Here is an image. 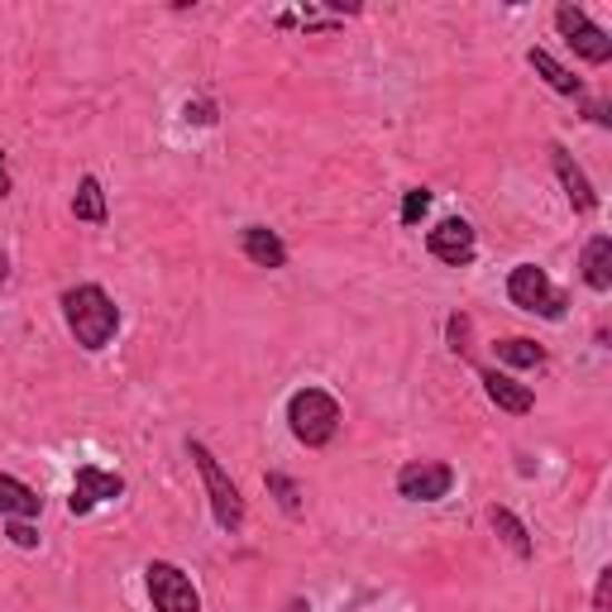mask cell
Segmentation results:
<instances>
[{
    "label": "cell",
    "mask_w": 612,
    "mask_h": 612,
    "mask_svg": "<svg viewBox=\"0 0 612 612\" xmlns=\"http://www.w3.org/2000/svg\"><path fill=\"white\" fill-rule=\"evenodd\" d=\"M62 316H68V330L77 335L82 349H106L120 330L116 302H110L106 287H96V283H82V287H72V293H62Z\"/></svg>",
    "instance_id": "6da1fadb"
},
{
    "label": "cell",
    "mask_w": 612,
    "mask_h": 612,
    "mask_svg": "<svg viewBox=\"0 0 612 612\" xmlns=\"http://www.w3.org/2000/svg\"><path fill=\"white\" fill-rule=\"evenodd\" d=\"M287 426L306 450H320L335 441L340 431V402H335L326 388H297L287 397Z\"/></svg>",
    "instance_id": "7a4b0ae2"
},
{
    "label": "cell",
    "mask_w": 612,
    "mask_h": 612,
    "mask_svg": "<svg viewBox=\"0 0 612 612\" xmlns=\"http://www.w3.org/2000/svg\"><path fill=\"white\" fill-rule=\"evenodd\" d=\"M187 450H191V460H197V470H201L206 497H211V512H216V526H220V531H230V536H235V531L245 526V497H239L235 478L220 470L216 455H211V450H206L201 441H191Z\"/></svg>",
    "instance_id": "3957f363"
},
{
    "label": "cell",
    "mask_w": 612,
    "mask_h": 612,
    "mask_svg": "<svg viewBox=\"0 0 612 612\" xmlns=\"http://www.w3.org/2000/svg\"><path fill=\"white\" fill-rule=\"evenodd\" d=\"M507 297L522 306V312H536L545 320H560L565 316V293H555L551 278H545V268L536 264H517L507 278Z\"/></svg>",
    "instance_id": "277c9868"
},
{
    "label": "cell",
    "mask_w": 612,
    "mask_h": 612,
    "mask_svg": "<svg viewBox=\"0 0 612 612\" xmlns=\"http://www.w3.org/2000/svg\"><path fill=\"white\" fill-rule=\"evenodd\" d=\"M149 599H154V612H201V593L197 584L172 565V560H154L149 570Z\"/></svg>",
    "instance_id": "5b68a950"
},
{
    "label": "cell",
    "mask_w": 612,
    "mask_h": 612,
    "mask_svg": "<svg viewBox=\"0 0 612 612\" xmlns=\"http://www.w3.org/2000/svg\"><path fill=\"white\" fill-rule=\"evenodd\" d=\"M555 29H560V34H565V43L574 48L579 58L593 62V68H603V62L612 58V39H608L603 29L593 24L589 14L579 10V6H560V10H555Z\"/></svg>",
    "instance_id": "8992f818"
},
{
    "label": "cell",
    "mask_w": 612,
    "mask_h": 612,
    "mask_svg": "<svg viewBox=\"0 0 612 612\" xmlns=\"http://www.w3.org/2000/svg\"><path fill=\"white\" fill-rule=\"evenodd\" d=\"M450 488H455V470L441 460H416L397 474V493L407 497V503H436Z\"/></svg>",
    "instance_id": "52a82bcc"
},
{
    "label": "cell",
    "mask_w": 612,
    "mask_h": 612,
    "mask_svg": "<svg viewBox=\"0 0 612 612\" xmlns=\"http://www.w3.org/2000/svg\"><path fill=\"white\" fill-rule=\"evenodd\" d=\"M120 493H125V478L120 474L101 470V464H82L77 478H72L68 507H72V517H87L91 507H101V503H110V497H120Z\"/></svg>",
    "instance_id": "ba28073f"
},
{
    "label": "cell",
    "mask_w": 612,
    "mask_h": 612,
    "mask_svg": "<svg viewBox=\"0 0 612 612\" xmlns=\"http://www.w3.org/2000/svg\"><path fill=\"white\" fill-rule=\"evenodd\" d=\"M426 249L436 254L441 264H450V268H464V264H474V225H470V220H460V216L441 220L436 230L426 235Z\"/></svg>",
    "instance_id": "9c48e42d"
},
{
    "label": "cell",
    "mask_w": 612,
    "mask_h": 612,
    "mask_svg": "<svg viewBox=\"0 0 612 612\" xmlns=\"http://www.w3.org/2000/svg\"><path fill=\"white\" fill-rule=\"evenodd\" d=\"M551 164H555V172H560V182H565V197H570V206L579 216H589L593 206H599V191H593V182L584 177V168L574 164V158L560 149V144H551Z\"/></svg>",
    "instance_id": "30bf717a"
},
{
    "label": "cell",
    "mask_w": 612,
    "mask_h": 612,
    "mask_svg": "<svg viewBox=\"0 0 612 612\" xmlns=\"http://www.w3.org/2000/svg\"><path fill=\"white\" fill-rule=\"evenodd\" d=\"M239 245H245V259L259 264V268H283L287 264V245L268 230V225H249V230L239 235Z\"/></svg>",
    "instance_id": "8fae6325"
},
{
    "label": "cell",
    "mask_w": 612,
    "mask_h": 612,
    "mask_svg": "<svg viewBox=\"0 0 612 612\" xmlns=\"http://www.w3.org/2000/svg\"><path fill=\"white\" fill-rule=\"evenodd\" d=\"M483 393H488V397L497 402V407L512 412V416H526L531 407H536V397H531L526 383L507 378V374H493V368H488V374H483Z\"/></svg>",
    "instance_id": "7c38bea8"
},
{
    "label": "cell",
    "mask_w": 612,
    "mask_h": 612,
    "mask_svg": "<svg viewBox=\"0 0 612 612\" xmlns=\"http://www.w3.org/2000/svg\"><path fill=\"white\" fill-rule=\"evenodd\" d=\"M39 512H43V497L29 488V483L0 474V517H20V522H29V517H39Z\"/></svg>",
    "instance_id": "4fadbf2b"
},
{
    "label": "cell",
    "mask_w": 612,
    "mask_h": 612,
    "mask_svg": "<svg viewBox=\"0 0 612 612\" xmlns=\"http://www.w3.org/2000/svg\"><path fill=\"white\" fill-rule=\"evenodd\" d=\"M584 283L593 293H608L612 287V239L608 235H593L584 245Z\"/></svg>",
    "instance_id": "5bb4252c"
},
{
    "label": "cell",
    "mask_w": 612,
    "mask_h": 612,
    "mask_svg": "<svg viewBox=\"0 0 612 612\" xmlns=\"http://www.w3.org/2000/svg\"><path fill=\"white\" fill-rule=\"evenodd\" d=\"M526 62H531V68H536V72H541L545 82H551L560 96H584V82H579V77H574L570 68H560V62H555L551 53H545V48H531Z\"/></svg>",
    "instance_id": "9a60e30c"
},
{
    "label": "cell",
    "mask_w": 612,
    "mask_h": 612,
    "mask_svg": "<svg viewBox=\"0 0 612 612\" xmlns=\"http://www.w3.org/2000/svg\"><path fill=\"white\" fill-rule=\"evenodd\" d=\"M72 216L91 220V225H106V191H101L96 177H82V187H77V197H72Z\"/></svg>",
    "instance_id": "2e32d148"
},
{
    "label": "cell",
    "mask_w": 612,
    "mask_h": 612,
    "mask_svg": "<svg viewBox=\"0 0 612 612\" xmlns=\"http://www.w3.org/2000/svg\"><path fill=\"white\" fill-rule=\"evenodd\" d=\"M488 522H493V531H497V536H503L522 560L531 555V536H526V526H522L517 517H512L507 507H493V512H488Z\"/></svg>",
    "instance_id": "e0dca14e"
},
{
    "label": "cell",
    "mask_w": 612,
    "mask_h": 612,
    "mask_svg": "<svg viewBox=\"0 0 612 612\" xmlns=\"http://www.w3.org/2000/svg\"><path fill=\"white\" fill-rule=\"evenodd\" d=\"M497 359L512 364V368H531L545 359V349L536 340H522V335H512V340H497Z\"/></svg>",
    "instance_id": "ac0fdd59"
},
{
    "label": "cell",
    "mask_w": 612,
    "mask_h": 612,
    "mask_svg": "<svg viewBox=\"0 0 612 612\" xmlns=\"http://www.w3.org/2000/svg\"><path fill=\"white\" fill-rule=\"evenodd\" d=\"M426 206H431V191L426 187H412L407 201H402V225H416V220L426 216Z\"/></svg>",
    "instance_id": "d6986e66"
},
{
    "label": "cell",
    "mask_w": 612,
    "mask_h": 612,
    "mask_svg": "<svg viewBox=\"0 0 612 612\" xmlns=\"http://www.w3.org/2000/svg\"><path fill=\"white\" fill-rule=\"evenodd\" d=\"M268 493H278V503H283L287 512H297V507H302L297 483H293V478H283V474H268Z\"/></svg>",
    "instance_id": "ffe728a7"
},
{
    "label": "cell",
    "mask_w": 612,
    "mask_h": 612,
    "mask_svg": "<svg viewBox=\"0 0 612 612\" xmlns=\"http://www.w3.org/2000/svg\"><path fill=\"white\" fill-rule=\"evenodd\" d=\"M6 536H10L14 545H20V551H34V545H39V531H34V526H29V522H20V517H10V526H6Z\"/></svg>",
    "instance_id": "44dd1931"
},
{
    "label": "cell",
    "mask_w": 612,
    "mask_h": 612,
    "mask_svg": "<svg viewBox=\"0 0 612 612\" xmlns=\"http://www.w3.org/2000/svg\"><path fill=\"white\" fill-rule=\"evenodd\" d=\"M450 349L455 354L470 349V316H450Z\"/></svg>",
    "instance_id": "7402d4cb"
},
{
    "label": "cell",
    "mask_w": 612,
    "mask_h": 612,
    "mask_svg": "<svg viewBox=\"0 0 612 612\" xmlns=\"http://www.w3.org/2000/svg\"><path fill=\"white\" fill-rule=\"evenodd\" d=\"M187 120L191 125H216V106L211 101H187Z\"/></svg>",
    "instance_id": "603a6c76"
},
{
    "label": "cell",
    "mask_w": 612,
    "mask_h": 612,
    "mask_svg": "<svg viewBox=\"0 0 612 612\" xmlns=\"http://www.w3.org/2000/svg\"><path fill=\"white\" fill-rule=\"evenodd\" d=\"M0 197H10V168H6V154H0Z\"/></svg>",
    "instance_id": "cb8c5ba5"
},
{
    "label": "cell",
    "mask_w": 612,
    "mask_h": 612,
    "mask_svg": "<svg viewBox=\"0 0 612 612\" xmlns=\"http://www.w3.org/2000/svg\"><path fill=\"white\" fill-rule=\"evenodd\" d=\"M283 612H312V608H306V599H293V603H287Z\"/></svg>",
    "instance_id": "d4e9b609"
}]
</instances>
